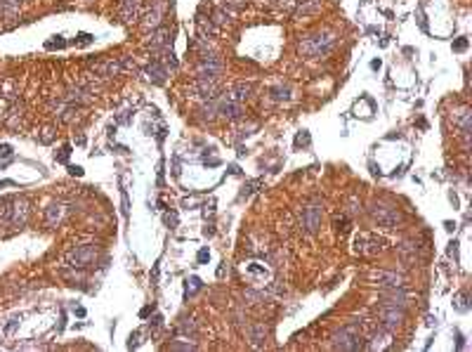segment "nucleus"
<instances>
[{
  "label": "nucleus",
  "instance_id": "20",
  "mask_svg": "<svg viewBox=\"0 0 472 352\" xmlns=\"http://www.w3.org/2000/svg\"><path fill=\"white\" fill-rule=\"evenodd\" d=\"M229 17H231V12L227 10V7H220V10H215V12H213V19H210V22H215L217 26H227V24L231 22Z\"/></svg>",
  "mask_w": 472,
  "mask_h": 352
},
{
  "label": "nucleus",
  "instance_id": "28",
  "mask_svg": "<svg viewBox=\"0 0 472 352\" xmlns=\"http://www.w3.org/2000/svg\"><path fill=\"white\" fill-rule=\"evenodd\" d=\"M187 288L191 291V293H194V291H199V288H201V279H199V277H191V279L187 282Z\"/></svg>",
  "mask_w": 472,
  "mask_h": 352
},
{
  "label": "nucleus",
  "instance_id": "39",
  "mask_svg": "<svg viewBox=\"0 0 472 352\" xmlns=\"http://www.w3.org/2000/svg\"><path fill=\"white\" fill-rule=\"evenodd\" d=\"M64 45H67L64 41H52V43H47V47H50V50H52V47H64Z\"/></svg>",
  "mask_w": 472,
  "mask_h": 352
},
{
  "label": "nucleus",
  "instance_id": "2",
  "mask_svg": "<svg viewBox=\"0 0 472 352\" xmlns=\"http://www.w3.org/2000/svg\"><path fill=\"white\" fill-rule=\"evenodd\" d=\"M368 213H371V217L376 220L380 227H387V230L397 227V225H399V220H402V215H399V211H397V208L385 206V203H378V201L368 208Z\"/></svg>",
  "mask_w": 472,
  "mask_h": 352
},
{
  "label": "nucleus",
  "instance_id": "36",
  "mask_svg": "<svg viewBox=\"0 0 472 352\" xmlns=\"http://www.w3.org/2000/svg\"><path fill=\"white\" fill-rule=\"evenodd\" d=\"M78 38H81V41H78V45H88V43H92V36H90V33H81Z\"/></svg>",
  "mask_w": 472,
  "mask_h": 352
},
{
  "label": "nucleus",
  "instance_id": "24",
  "mask_svg": "<svg viewBox=\"0 0 472 352\" xmlns=\"http://www.w3.org/2000/svg\"><path fill=\"white\" fill-rule=\"evenodd\" d=\"M196 24H199V31H201L203 38H205V33H210V36H215V33H217V28L213 26V22H210V19H203V17H199V22H196Z\"/></svg>",
  "mask_w": 472,
  "mask_h": 352
},
{
  "label": "nucleus",
  "instance_id": "17",
  "mask_svg": "<svg viewBox=\"0 0 472 352\" xmlns=\"http://www.w3.org/2000/svg\"><path fill=\"white\" fill-rule=\"evenodd\" d=\"M161 19H163V5H156V7H154L151 12H147V17H144V28H158Z\"/></svg>",
  "mask_w": 472,
  "mask_h": 352
},
{
  "label": "nucleus",
  "instance_id": "9",
  "mask_svg": "<svg viewBox=\"0 0 472 352\" xmlns=\"http://www.w3.org/2000/svg\"><path fill=\"white\" fill-rule=\"evenodd\" d=\"M380 322H382V326H387V329L399 326L404 322V312L397 310V305H385V307L380 310Z\"/></svg>",
  "mask_w": 472,
  "mask_h": 352
},
{
  "label": "nucleus",
  "instance_id": "1",
  "mask_svg": "<svg viewBox=\"0 0 472 352\" xmlns=\"http://www.w3.org/2000/svg\"><path fill=\"white\" fill-rule=\"evenodd\" d=\"M337 43V33L331 31V28H324V31H316V33H310L305 36L300 45H297V52L302 57H321L328 50H333V45Z\"/></svg>",
  "mask_w": 472,
  "mask_h": 352
},
{
  "label": "nucleus",
  "instance_id": "25",
  "mask_svg": "<svg viewBox=\"0 0 472 352\" xmlns=\"http://www.w3.org/2000/svg\"><path fill=\"white\" fill-rule=\"evenodd\" d=\"M12 203L14 199H2L0 201V220H10L12 217Z\"/></svg>",
  "mask_w": 472,
  "mask_h": 352
},
{
  "label": "nucleus",
  "instance_id": "30",
  "mask_svg": "<svg viewBox=\"0 0 472 352\" xmlns=\"http://www.w3.org/2000/svg\"><path fill=\"white\" fill-rule=\"evenodd\" d=\"M246 300H253V305H257V303H262V296L257 291H246Z\"/></svg>",
  "mask_w": 472,
  "mask_h": 352
},
{
  "label": "nucleus",
  "instance_id": "14",
  "mask_svg": "<svg viewBox=\"0 0 472 352\" xmlns=\"http://www.w3.org/2000/svg\"><path fill=\"white\" fill-rule=\"evenodd\" d=\"M64 213H67V208H64L62 203H52V206H47V211H45V222H47L50 227H54V225L64 217Z\"/></svg>",
  "mask_w": 472,
  "mask_h": 352
},
{
  "label": "nucleus",
  "instance_id": "27",
  "mask_svg": "<svg viewBox=\"0 0 472 352\" xmlns=\"http://www.w3.org/2000/svg\"><path fill=\"white\" fill-rule=\"evenodd\" d=\"M271 2H274V5L279 7V10H293L297 0H271Z\"/></svg>",
  "mask_w": 472,
  "mask_h": 352
},
{
  "label": "nucleus",
  "instance_id": "15",
  "mask_svg": "<svg viewBox=\"0 0 472 352\" xmlns=\"http://www.w3.org/2000/svg\"><path fill=\"white\" fill-rule=\"evenodd\" d=\"M19 14V0H0V17L2 19H17Z\"/></svg>",
  "mask_w": 472,
  "mask_h": 352
},
{
  "label": "nucleus",
  "instance_id": "31",
  "mask_svg": "<svg viewBox=\"0 0 472 352\" xmlns=\"http://www.w3.org/2000/svg\"><path fill=\"white\" fill-rule=\"evenodd\" d=\"M465 300H468V296H465V293H460L458 298H456V307H458L460 312L468 310V303H465Z\"/></svg>",
  "mask_w": 472,
  "mask_h": 352
},
{
  "label": "nucleus",
  "instance_id": "18",
  "mask_svg": "<svg viewBox=\"0 0 472 352\" xmlns=\"http://www.w3.org/2000/svg\"><path fill=\"white\" fill-rule=\"evenodd\" d=\"M5 125L10 130H19L22 128V107H12V111L5 116Z\"/></svg>",
  "mask_w": 472,
  "mask_h": 352
},
{
  "label": "nucleus",
  "instance_id": "32",
  "mask_svg": "<svg viewBox=\"0 0 472 352\" xmlns=\"http://www.w3.org/2000/svg\"><path fill=\"white\" fill-rule=\"evenodd\" d=\"M295 144H297V147H300V144H310V135H307V130H302V133L295 137Z\"/></svg>",
  "mask_w": 472,
  "mask_h": 352
},
{
  "label": "nucleus",
  "instance_id": "4",
  "mask_svg": "<svg viewBox=\"0 0 472 352\" xmlns=\"http://www.w3.org/2000/svg\"><path fill=\"white\" fill-rule=\"evenodd\" d=\"M300 227L307 232V234H314V232L321 227V208L319 206H307L300 215Z\"/></svg>",
  "mask_w": 472,
  "mask_h": 352
},
{
  "label": "nucleus",
  "instance_id": "13",
  "mask_svg": "<svg viewBox=\"0 0 472 352\" xmlns=\"http://www.w3.org/2000/svg\"><path fill=\"white\" fill-rule=\"evenodd\" d=\"M121 69H123V62H118V59H109V62L97 64L94 71H97V73H102V76H118V73H121Z\"/></svg>",
  "mask_w": 472,
  "mask_h": 352
},
{
  "label": "nucleus",
  "instance_id": "16",
  "mask_svg": "<svg viewBox=\"0 0 472 352\" xmlns=\"http://www.w3.org/2000/svg\"><path fill=\"white\" fill-rule=\"evenodd\" d=\"M453 123L463 130V135L468 137V133H470V111H468L465 107L458 109V111H453Z\"/></svg>",
  "mask_w": 472,
  "mask_h": 352
},
{
  "label": "nucleus",
  "instance_id": "23",
  "mask_svg": "<svg viewBox=\"0 0 472 352\" xmlns=\"http://www.w3.org/2000/svg\"><path fill=\"white\" fill-rule=\"evenodd\" d=\"M270 93H271V97H274L276 102L291 99V88H288V85H276V88H271Z\"/></svg>",
  "mask_w": 472,
  "mask_h": 352
},
{
  "label": "nucleus",
  "instance_id": "7",
  "mask_svg": "<svg viewBox=\"0 0 472 352\" xmlns=\"http://www.w3.org/2000/svg\"><path fill=\"white\" fill-rule=\"evenodd\" d=\"M118 14L125 24H133L139 19L142 14V0H121V7H118Z\"/></svg>",
  "mask_w": 472,
  "mask_h": 352
},
{
  "label": "nucleus",
  "instance_id": "5",
  "mask_svg": "<svg viewBox=\"0 0 472 352\" xmlns=\"http://www.w3.org/2000/svg\"><path fill=\"white\" fill-rule=\"evenodd\" d=\"M336 348L340 350H357L359 348V336H357V326H345L340 333H336Z\"/></svg>",
  "mask_w": 472,
  "mask_h": 352
},
{
  "label": "nucleus",
  "instance_id": "22",
  "mask_svg": "<svg viewBox=\"0 0 472 352\" xmlns=\"http://www.w3.org/2000/svg\"><path fill=\"white\" fill-rule=\"evenodd\" d=\"M265 338H267V329H265V324H255L253 329H250V340H253L255 345H260Z\"/></svg>",
  "mask_w": 472,
  "mask_h": 352
},
{
  "label": "nucleus",
  "instance_id": "34",
  "mask_svg": "<svg viewBox=\"0 0 472 352\" xmlns=\"http://www.w3.org/2000/svg\"><path fill=\"white\" fill-rule=\"evenodd\" d=\"M465 47H468V38H458V41L453 43V50H456V52H463Z\"/></svg>",
  "mask_w": 472,
  "mask_h": 352
},
{
  "label": "nucleus",
  "instance_id": "8",
  "mask_svg": "<svg viewBox=\"0 0 472 352\" xmlns=\"http://www.w3.org/2000/svg\"><path fill=\"white\" fill-rule=\"evenodd\" d=\"M28 215H31V203L26 201V199H14L12 203V217H10V222H14V225H26V220Z\"/></svg>",
  "mask_w": 472,
  "mask_h": 352
},
{
  "label": "nucleus",
  "instance_id": "37",
  "mask_svg": "<svg viewBox=\"0 0 472 352\" xmlns=\"http://www.w3.org/2000/svg\"><path fill=\"white\" fill-rule=\"evenodd\" d=\"M68 173H71V175H76V177H81L83 175V168H81V165H71V168H68Z\"/></svg>",
  "mask_w": 472,
  "mask_h": 352
},
{
  "label": "nucleus",
  "instance_id": "19",
  "mask_svg": "<svg viewBox=\"0 0 472 352\" xmlns=\"http://www.w3.org/2000/svg\"><path fill=\"white\" fill-rule=\"evenodd\" d=\"M147 76H149V81L163 83V78H165V67H161L158 62H151L147 67Z\"/></svg>",
  "mask_w": 472,
  "mask_h": 352
},
{
  "label": "nucleus",
  "instance_id": "33",
  "mask_svg": "<svg viewBox=\"0 0 472 352\" xmlns=\"http://www.w3.org/2000/svg\"><path fill=\"white\" fill-rule=\"evenodd\" d=\"M52 133H54L52 128H45V130H43V135H41V142H43V144L52 142Z\"/></svg>",
  "mask_w": 472,
  "mask_h": 352
},
{
  "label": "nucleus",
  "instance_id": "26",
  "mask_svg": "<svg viewBox=\"0 0 472 352\" xmlns=\"http://www.w3.org/2000/svg\"><path fill=\"white\" fill-rule=\"evenodd\" d=\"M246 2H248V0H225V7H227V10H229V12L234 14L236 10H241Z\"/></svg>",
  "mask_w": 472,
  "mask_h": 352
},
{
  "label": "nucleus",
  "instance_id": "12",
  "mask_svg": "<svg viewBox=\"0 0 472 352\" xmlns=\"http://www.w3.org/2000/svg\"><path fill=\"white\" fill-rule=\"evenodd\" d=\"M321 10V0H300V5L295 7V17H310Z\"/></svg>",
  "mask_w": 472,
  "mask_h": 352
},
{
  "label": "nucleus",
  "instance_id": "10",
  "mask_svg": "<svg viewBox=\"0 0 472 352\" xmlns=\"http://www.w3.org/2000/svg\"><path fill=\"white\" fill-rule=\"evenodd\" d=\"M149 47L151 50H168V45H170V28L165 26H158L156 31H151V36H149Z\"/></svg>",
  "mask_w": 472,
  "mask_h": 352
},
{
  "label": "nucleus",
  "instance_id": "11",
  "mask_svg": "<svg viewBox=\"0 0 472 352\" xmlns=\"http://www.w3.org/2000/svg\"><path fill=\"white\" fill-rule=\"evenodd\" d=\"M371 279H376L378 284H382V286H390V288L404 286V277H402V274H394V272H373Z\"/></svg>",
  "mask_w": 472,
  "mask_h": 352
},
{
  "label": "nucleus",
  "instance_id": "41",
  "mask_svg": "<svg viewBox=\"0 0 472 352\" xmlns=\"http://www.w3.org/2000/svg\"><path fill=\"white\" fill-rule=\"evenodd\" d=\"M371 69H380V59H373V62H371Z\"/></svg>",
  "mask_w": 472,
  "mask_h": 352
},
{
  "label": "nucleus",
  "instance_id": "35",
  "mask_svg": "<svg viewBox=\"0 0 472 352\" xmlns=\"http://www.w3.org/2000/svg\"><path fill=\"white\" fill-rule=\"evenodd\" d=\"M0 156H12V147L10 144H0Z\"/></svg>",
  "mask_w": 472,
  "mask_h": 352
},
{
  "label": "nucleus",
  "instance_id": "3",
  "mask_svg": "<svg viewBox=\"0 0 472 352\" xmlns=\"http://www.w3.org/2000/svg\"><path fill=\"white\" fill-rule=\"evenodd\" d=\"M67 258L73 267H88L94 258H97V248H94V246H76L73 251H68Z\"/></svg>",
  "mask_w": 472,
  "mask_h": 352
},
{
  "label": "nucleus",
  "instance_id": "38",
  "mask_svg": "<svg viewBox=\"0 0 472 352\" xmlns=\"http://www.w3.org/2000/svg\"><path fill=\"white\" fill-rule=\"evenodd\" d=\"M210 258V253H208V248H201V253H199V262H205Z\"/></svg>",
  "mask_w": 472,
  "mask_h": 352
},
{
  "label": "nucleus",
  "instance_id": "6",
  "mask_svg": "<svg viewBox=\"0 0 472 352\" xmlns=\"http://www.w3.org/2000/svg\"><path fill=\"white\" fill-rule=\"evenodd\" d=\"M380 239H376L373 234H357V239H354V251L357 253H366V256H373L380 251Z\"/></svg>",
  "mask_w": 472,
  "mask_h": 352
},
{
  "label": "nucleus",
  "instance_id": "40",
  "mask_svg": "<svg viewBox=\"0 0 472 352\" xmlns=\"http://www.w3.org/2000/svg\"><path fill=\"white\" fill-rule=\"evenodd\" d=\"M165 222L168 225H177V215H165Z\"/></svg>",
  "mask_w": 472,
  "mask_h": 352
},
{
  "label": "nucleus",
  "instance_id": "29",
  "mask_svg": "<svg viewBox=\"0 0 472 352\" xmlns=\"http://www.w3.org/2000/svg\"><path fill=\"white\" fill-rule=\"evenodd\" d=\"M68 154H71V147H62L59 149V154H57V161H62V163H67V159H68Z\"/></svg>",
  "mask_w": 472,
  "mask_h": 352
},
{
  "label": "nucleus",
  "instance_id": "21",
  "mask_svg": "<svg viewBox=\"0 0 472 352\" xmlns=\"http://www.w3.org/2000/svg\"><path fill=\"white\" fill-rule=\"evenodd\" d=\"M231 93H234V97H236L239 102H243V99H248V97H250V93H253V85H250V83H239V85H236Z\"/></svg>",
  "mask_w": 472,
  "mask_h": 352
}]
</instances>
